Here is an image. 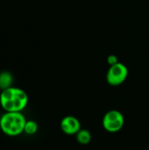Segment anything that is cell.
Segmentation results:
<instances>
[{
  "mask_svg": "<svg viewBox=\"0 0 149 150\" xmlns=\"http://www.w3.org/2000/svg\"><path fill=\"white\" fill-rule=\"evenodd\" d=\"M28 103V96L19 88L10 87L0 94V105L5 112H21Z\"/></svg>",
  "mask_w": 149,
  "mask_h": 150,
  "instance_id": "cell-1",
  "label": "cell"
},
{
  "mask_svg": "<svg viewBox=\"0 0 149 150\" xmlns=\"http://www.w3.org/2000/svg\"><path fill=\"white\" fill-rule=\"evenodd\" d=\"M25 122L21 112H6L0 118V129L8 136H18L24 132Z\"/></svg>",
  "mask_w": 149,
  "mask_h": 150,
  "instance_id": "cell-2",
  "label": "cell"
},
{
  "mask_svg": "<svg viewBox=\"0 0 149 150\" xmlns=\"http://www.w3.org/2000/svg\"><path fill=\"white\" fill-rule=\"evenodd\" d=\"M125 119L123 114L116 110L108 112L103 119V127L109 133H117L124 126Z\"/></svg>",
  "mask_w": 149,
  "mask_h": 150,
  "instance_id": "cell-3",
  "label": "cell"
},
{
  "mask_svg": "<svg viewBox=\"0 0 149 150\" xmlns=\"http://www.w3.org/2000/svg\"><path fill=\"white\" fill-rule=\"evenodd\" d=\"M127 68L122 63H115L112 65L107 73V81L112 85L121 84L127 77Z\"/></svg>",
  "mask_w": 149,
  "mask_h": 150,
  "instance_id": "cell-4",
  "label": "cell"
},
{
  "mask_svg": "<svg viewBox=\"0 0 149 150\" xmlns=\"http://www.w3.org/2000/svg\"><path fill=\"white\" fill-rule=\"evenodd\" d=\"M61 128L66 134H76L81 130V124L76 117L67 116L62 119Z\"/></svg>",
  "mask_w": 149,
  "mask_h": 150,
  "instance_id": "cell-5",
  "label": "cell"
},
{
  "mask_svg": "<svg viewBox=\"0 0 149 150\" xmlns=\"http://www.w3.org/2000/svg\"><path fill=\"white\" fill-rule=\"evenodd\" d=\"M13 82L12 75L8 71H3L0 73V89L5 90L11 87V83Z\"/></svg>",
  "mask_w": 149,
  "mask_h": 150,
  "instance_id": "cell-6",
  "label": "cell"
},
{
  "mask_svg": "<svg viewBox=\"0 0 149 150\" xmlns=\"http://www.w3.org/2000/svg\"><path fill=\"white\" fill-rule=\"evenodd\" d=\"M76 140L77 142L82 144V145H87L91 141V134L88 130L85 129H81L77 134H76Z\"/></svg>",
  "mask_w": 149,
  "mask_h": 150,
  "instance_id": "cell-7",
  "label": "cell"
},
{
  "mask_svg": "<svg viewBox=\"0 0 149 150\" xmlns=\"http://www.w3.org/2000/svg\"><path fill=\"white\" fill-rule=\"evenodd\" d=\"M37 131H38V125H37V123L35 121H33V120H27L25 122V128H24V132L26 134L32 135Z\"/></svg>",
  "mask_w": 149,
  "mask_h": 150,
  "instance_id": "cell-8",
  "label": "cell"
}]
</instances>
